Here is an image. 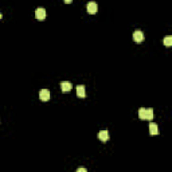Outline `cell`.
Returning a JSON list of instances; mask_svg holds the SVG:
<instances>
[{
  "mask_svg": "<svg viewBox=\"0 0 172 172\" xmlns=\"http://www.w3.org/2000/svg\"><path fill=\"white\" fill-rule=\"evenodd\" d=\"M77 96H78L79 98H85V97H86V91H85V86H83V85L77 86Z\"/></svg>",
  "mask_w": 172,
  "mask_h": 172,
  "instance_id": "cell-7",
  "label": "cell"
},
{
  "mask_svg": "<svg viewBox=\"0 0 172 172\" xmlns=\"http://www.w3.org/2000/svg\"><path fill=\"white\" fill-rule=\"evenodd\" d=\"M152 118H153V110L152 109H147V117H145V120L151 121Z\"/></svg>",
  "mask_w": 172,
  "mask_h": 172,
  "instance_id": "cell-10",
  "label": "cell"
},
{
  "mask_svg": "<svg viewBox=\"0 0 172 172\" xmlns=\"http://www.w3.org/2000/svg\"><path fill=\"white\" fill-rule=\"evenodd\" d=\"M133 40L136 43H141L142 40H144V32L140 30L135 31V32H133Z\"/></svg>",
  "mask_w": 172,
  "mask_h": 172,
  "instance_id": "cell-2",
  "label": "cell"
},
{
  "mask_svg": "<svg viewBox=\"0 0 172 172\" xmlns=\"http://www.w3.org/2000/svg\"><path fill=\"white\" fill-rule=\"evenodd\" d=\"M164 45H166L167 47L172 46V36H166V38H164Z\"/></svg>",
  "mask_w": 172,
  "mask_h": 172,
  "instance_id": "cell-11",
  "label": "cell"
},
{
  "mask_svg": "<svg viewBox=\"0 0 172 172\" xmlns=\"http://www.w3.org/2000/svg\"><path fill=\"white\" fill-rule=\"evenodd\" d=\"M149 133H151V135H157V133H159L157 125L155 124V122H151V124H149Z\"/></svg>",
  "mask_w": 172,
  "mask_h": 172,
  "instance_id": "cell-8",
  "label": "cell"
},
{
  "mask_svg": "<svg viewBox=\"0 0 172 172\" xmlns=\"http://www.w3.org/2000/svg\"><path fill=\"white\" fill-rule=\"evenodd\" d=\"M71 88H73V85L70 83L69 81H62L60 82V89H62V91H70L71 90Z\"/></svg>",
  "mask_w": 172,
  "mask_h": 172,
  "instance_id": "cell-5",
  "label": "cell"
},
{
  "mask_svg": "<svg viewBox=\"0 0 172 172\" xmlns=\"http://www.w3.org/2000/svg\"><path fill=\"white\" fill-rule=\"evenodd\" d=\"M86 9H88V12L90 15H94V14H97V11H98V6H97V3H94V1H90V3H88V6H86Z\"/></svg>",
  "mask_w": 172,
  "mask_h": 172,
  "instance_id": "cell-1",
  "label": "cell"
},
{
  "mask_svg": "<svg viewBox=\"0 0 172 172\" xmlns=\"http://www.w3.org/2000/svg\"><path fill=\"white\" fill-rule=\"evenodd\" d=\"M109 137H110V136H109V132H108V130H101V132L98 133V139H100L102 142L108 141Z\"/></svg>",
  "mask_w": 172,
  "mask_h": 172,
  "instance_id": "cell-6",
  "label": "cell"
},
{
  "mask_svg": "<svg viewBox=\"0 0 172 172\" xmlns=\"http://www.w3.org/2000/svg\"><path fill=\"white\" fill-rule=\"evenodd\" d=\"M77 172H88V171H86V168H83V167H79V168L77 169Z\"/></svg>",
  "mask_w": 172,
  "mask_h": 172,
  "instance_id": "cell-12",
  "label": "cell"
},
{
  "mask_svg": "<svg viewBox=\"0 0 172 172\" xmlns=\"http://www.w3.org/2000/svg\"><path fill=\"white\" fill-rule=\"evenodd\" d=\"M1 18H3V15H1V12H0V19H1Z\"/></svg>",
  "mask_w": 172,
  "mask_h": 172,
  "instance_id": "cell-13",
  "label": "cell"
},
{
  "mask_svg": "<svg viewBox=\"0 0 172 172\" xmlns=\"http://www.w3.org/2000/svg\"><path fill=\"white\" fill-rule=\"evenodd\" d=\"M35 16H36V19H39V20L46 19V9L45 8H36Z\"/></svg>",
  "mask_w": 172,
  "mask_h": 172,
  "instance_id": "cell-4",
  "label": "cell"
},
{
  "mask_svg": "<svg viewBox=\"0 0 172 172\" xmlns=\"http://www.w3.org/2000/svg\"><path fill=\"white\" fill-rule=\"evenodd\" d=\"M139 117L141 118V120H145V117H147V109H144V108H141L139 110Z\"/></svg>",
  "mask_w": 172,
  "mask_h": 172,
  "instance_id": "cell-9",
  "label": "cell"
},
{
  "mask_svg": "<svg viewBox=\"0 0 172 172\" xmlns=\"http://www.w3.org/2000/svg\"><path fill=\"white\" fill-rule=\"evenodd\" d=\"M39 98L42 101H48L50 100V91H48L47 89H42V90L39 91Z\"/></svg>",
  "mask_w": 172,
  "mask_h": 172,
  "instance_id": "cell-3",
  "label": "cell"
}]
</instances>
